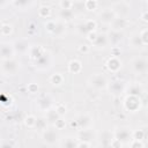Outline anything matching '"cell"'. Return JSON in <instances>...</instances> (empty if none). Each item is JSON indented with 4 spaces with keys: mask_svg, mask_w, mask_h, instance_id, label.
<instances>
[{
    "mask_svg": "<svg viewBox=\"0 0 148 148\" xmlns=\"http://www.w3.org/2000/svg\"><path fill=\"white\" fill-rule=\"evenodd\" d=\"M124 38V34L121 31H110L109 36H108V40H109V44L113 45V46H117Z\"/></svg>",
    "mask_w": 148,
    "mask_h": 148,
    "instance_id": "19",
    "label": "cell"
},
{
    "mask_svg": "<svg viewBox=\"0 0 148 148\" xmlns=\"http://www.w3.org/2000/svg\"><path fill=\"white\" fill-rule=\"evenodd\" d=\"M28 91L30 94H36L38 91V86L36 83H29L28 84Z\"/></svg>",
    "mask_w": 148,
    "mask_h": 148,
    "instance_id": "44",
    "label": "cell"
},
{
    "mask_svg": "<svg viewBox=\"0 0 148 148\" xmlns=\"http://www.w3.org/2000/svg\"><path fill=\"white\" fill-rule=\"evenodd\" d=\"M77 143H79L77 139L68 136V138H66V139L62 140L61 148H77Z\"/></svg>",
    "mask_w": 148,
    "mask_h": 148,
    "instance_id": "28",
    "label": "cell"
},
{
    "mask_svg": "<svg viewBox=\"0 0 148 148\" xmlns=\"http://www.w3.org/2000/svg\"><path fill=\"white\" fill-rule=\"evenodd\" d=\"M140 97L138 96H127L125 98V108L130 112H135L140 109Z\"/></svg>",
    "mask_w": 148,
    "mask_h": 148,
    "instance_id": "10",
    "label": "cell"
},
{
    "mask_svg": "<svg viewBox=\"0 0 148 148\" xmlns=\"http://www.w3.org/2000/svg\"><path fill=\"white\" fill-rule=\"evenodd\" d=\"M113 139H116L117 141H119L121 145L123 143H127L132 140V132L127 128V127H117L113 131Z\"/></svg>",
    "mask_w": 148,
    "mask_h": 148,
    "instance_id": "3",
    "label": "cell"
},
{
    "mask_svg": "<svg viewBox=\"0 0 148 148\" xmlns=\"http://www.w3.org/2000/svg\"><path fill=\"white\" fill-rule=\"evenodd\" d=\"M54 110L57 111V113L59 114V117H62V116L67 112V108H66V105H65L64 103H59V104H57L56 108H54Z\"/></svg>",
    "mask_w": 148,
    "mask_h": 148,
    "instance_id": "40",
    "label": "cell"
},
{
    "mask_svg": "<svg viewBox=\"0 0 148 148\" xmlns=\"http://www.w3.org/2000/svg\"><path fill=\"white\" fill-rule=\"evenodd\" d=\"M116 17H117V14L112 8H104L98 13V18L103 24L110 25Z\"/></svg>",
    "mask_w": 148,
    "mask_h": 148,
    "instance_id": "7",
    "label": "cell"
},
{
    "mask_svg": "<svg viewBox=\"0 0 148 148\" xmlns=\"http://www.w3.org/2000/svg\"><path fill=\"white\" fill-rule=\"evenodd\" d=\"M45 119H46V121L47 123H51L52 125L56 123V120H58L59 118H61V117H59V114L57 113V111L52 108V109H50V110H47L46 112H45V117H44Z\"/></svg>",
    "mask_w": 148,
    "mask_h": 148,
    "instance_id": "27",
    "label": "cell"
},
{
    "mask_svg": "<svg viewBox=\"0 0 148 148\" xmlns=\"http://www.w3.org/2000/svg\"><path fill=\"white\" fill-rule=\"evenodd\" d=\"M75 16V13L73 9H59V13H58V17H59V21L66 23L68 21H72Z\"/></svg>",
    "mask_w": 148,
    "mask_h": 148,
    "instance_id": "18",
    "label": "cell"
},
{
    "mask_svg": "<svg viewBox=\"0 0 148 148\" xmlns=\"http://www.w3.org/2000/svg\"><path fill=\"white\" fill-rule=\"evenodd\" d=\"M59 138H60V135H59L58 131L54 127L46 128V130H44L42 132V140L46 145H50V146L51 145H56L59 141Z\"/></svg>",
    "mask_w": 148,
    "mask_h": 148,
    "instance_id": "4",
    "label": "cell"
},
{
    "mask_svg": "<svg viewBox=\"0 0 148 148\" xmlns=\"http://www.w3.org/2000/svg\"><path fill=\"white\" fill-rule=\"evenodd\" d=\"M109 88H110L111 94L117 95V94H120V92H123L125 90V84H124V82L114 81V82H111V84H110Z\"/></svg>",
    "mask_w": 148,
    "mask_h": 148,
    "instance_id": "26",
    "label": "cell"
},
{
    "mask_svg": "<svg viewBox=\"0 0 148 148\" xmlns=\"http://www.w3.org/2000/svg\"><path fill=\"white\" fill-rule=\"evenodd\" d=\"M112 140H113V135L111 132L109 131L103 132V134L101 135V148H112L111 147Z\"/></svg>",
    "mask_w": 148,
    "mask_h": 148,
    "instance_id": "21",
    "label": "cell"
},
{
    "mask_svg": "<svg viewBox=\"0 0 148 148\" xmlns=\"http://www.w3.org/2000/svg\"><path fill=\"white\" fill-rule=\"evenodd\" d=\"M94 132H92V128H88V130H79V133H77V139L81 140V141H87V142H90L92 139H94Z\"/></svg>",
    "mask_w": 148,
    "mask_h": 148,
    "instance_id": "22",
    "label": "cell"
},
{
    "mask_svg": "<svg viewBox=\"0 0 148 148\" xmlns=\"http://www.w3.org/2000/svg\"><path fill=\"white\" fill-rule=\"evenodd\" d=\"M35 66L38 68V69H45V68H49L50 67V64H51V57L49 54V52L45 50V52L34 61Z\"/></svg>",
    "mask_w": 148,
    "mask_h": 148,
    "instance_id": "13",
    "label": "cell"
},
{
    "mask_svg": "<svg viewBox=\"0 0 148 148\" xmlns=\"http://www.w3.org/2000/svg\"><path fill=\"white\" fill-rule=\"evenodd\" d=\"M64 75L61 74V73H53V74H51V76H50V82L53 84V86H61L62 83H64Z\"/></svg>",
    "mask_w": 148,
    "mask_h": 148,
    "instance_id": "29",
    "label": "cell"
},
{
    "mask_svg": "<svg viewBox=\"0 0 148 148\" xmlns=\"http://www.w3.org/2000/svg\"><path fill=\"white\" fill-rule=\"evenodd\" d=\"M147 35H148V30H147V28L142 29V30L139 32V37H140V39H141L143 46H146V45L148 44V37H147Z\"/></svg>",
    "mask_w": 148,
    "mask_h": 148,
    "instance_id": "39",
    "label": "cell"
},
{
    "mask_svg": "<svg viewBox=\"0 0 148 148\" xmlns=\"http://www.w3.org/2000/svg\"><path fill=\"white\" fill-rule=\"evenodd\" d=\"M130 45L132 46V47H140V46H143L142 45V42H141V39H140V37H139V34H134V35H132V37L130 38Z\"/></svg>",
    "mask_w": 148,
    "mask_h": 148,
    "instance_id": "31",
    "label": "cell"
},
{
    "mask_svg": "<svg viewBox=\"0 0 148 148\" xmlns=\"http://www.w3.org/2000/svg\"><path fill=\"white\" fill-rule=\"evenodd\" d=\"M45 52V50L43 49V47H40V46H30V50H29V52H28V54H29V57L35 61L36 59H38L43 53Z\"/></svg>",
    "mask_w": 148,
    "mask_h": 148,
    "instance_id": "25",
    "label": "cell"
},
{
    "mask_svg": "<svg viewBox=\"0 0 148 148\" xmlns=\"http://www.w3.org/2000/svg\"><path fill=\"white\" fill-rule=\"evenodd\" d=\"M0 148H13V146L9 145V143H5V145H2Z\"/></svg>",
    "mask_w": 148,
    "mask_h": 148,
    "instance_id": "49",
    "label": "cell"
},
{
    "mask_svg": "<svg viewBox=\"0 0 148 148\" xmlns=\"http://www.w3.org/2000/svg\"><path fill=\"white\" fill-rule=\"evenodd\" d=\"M12 5L15 6V7L18 8V9H23V8H25V7H30V6H32L34 2H31V1H27V0H18V1H13Z\"/></svg>",
    "mask_w": 148,
    "mask_h": 148,
    "instance_id": "32",
    "label": "cell"
},
{
    "mask_svg": "<svg viewBox=\"0 0 148 148\" xmlns=\"http://www.w3.org/2000/svg\"><path fill=\"white\" fill-rule=\"evenodd\" d=\"M36 120L37 118L34 116V114H28L25 118H24V125L29 128H35V124H36Z\"/></svg>",
    "mask_w": 148,
    "mask_h": 148,
    "instance_id": "34",
    "label": "cell"
},
{
    "mask_svg": "<svg viewBox=\"0 0 148 148\" xmlns=\"http://www.w3.org/2000/svg\"><path fill=\"white\" fill-rule=\"evenodd\" d=\"M56 20H47L45 23H44V28H45V30L51 35L52 32H53V30H54V28H56Z\"/></svg>",
    "mask_w": 148,
    "mask_h": 148,
    "instance_id": "38",
    "label": "cell"
},
{
    "mask_svg": "<svg viewBox=\"0 0 148 148\" xmlns=\"http://www.w3.org/2000/svg\"><path fill=\"white\" fill-rule=\"evenodd\" d=\"M14 54H15V51L13 49V44H10V43L0 44V59L2 61L14 58Z\"/></svg>",
    "mask_w": 148,
    "mask_h": 148,
    "instance_id": "9",
    "label": "cell"
},
{
    "mask_svg": "<svg viewBox=\"0 0 148 148\" xmlns=\"http://www.w3.org/2000/svg\"><path fill=\"white\" fill-rule=\"evenodd\" d=\"M111 8L116 12L117 16L125 17V15L130 12V3L126 1H119V2H114Z\"/></svg>",
    "mask_w": 148,
    "mask_h": 148,
    "instance_id": "12",
    "label": "cell"
},
{
    "mask_svg": "<svg viewBox=\"0 0 148 148\" xmlns=\"http://www.w3.org/2000/svg\"><path fill=\"white\" fill-rule=\"evenodd\" d=\"M21 68V64L15 58L3 60L1 62V71L5 75H15Z\"/></svg>",
    "mask_w": 148,
    "mask_h": 148,
    "instance_id": "1",
    "label": "cell"
},
{
    "mask_svg": "<svg viewBox=\"0 0 148 148\" xmlns=\"http://www.w3.org/2000/svg\"><path fill=\"white\" fill-rule=\"evenodd\" d=\"M80 51L81 52H88L89 51V46L88 45H81L80 46Z\"/></svg>",
    "mask_w": 148,
    "mask_h": 148,
    "instance_id": "48",
    "label": "cell"
},
{
    "mask_svg": "<svg viewBox=\"0 0 148 148\" xmlns=\"http://www.w3.org/2000/svg\"><path fill=\"white\" fill-rule=\"evenodd\" d=\"M60 9H73V1H67V0H61L58 2Z\"/></svg>",
    "mask_w": 148,
    "mask_h": 148,
    "instance_id": "41",
    "label": "cell"
},
{
    "mask_svg": "<svg viewBox=\"0 0 148 148\" xmlns=\"http://www.w3.org/2000/svg\"><path fill=\"white\" fill-rule=\"evenodd\" d=\"M97 6H98V2L95 0H87L83 2V7L88 12H94L97 8Z\"/></svg>",
    "mask_w": 148,
    "mask_h": 148,
    "instance_id": "33",
    "label": "cell"
},
{
    "mask_svg": "<svg viewBox=\"0 0 148 148\" xmlns=\"http://www.w3.org/2000/svg\"><path fill=\"white\" fill-rule=\"evenodd\" d=\"M82 71V62L77 59H74V60H71L69 64H68V72L72 73V74H77Z\"/></svg>",
    "mask_w": 148,
    "mask_h": 148,
    "instance_id": "24",
    "label": "cell"
},
{
    "mask_svg": "<svg viewBox=\"0 0 148 148\" xmlns=\"http://www.w3.org/2000/svg\"><path fill=\"white\" fill-rule=\"evenodd\" d=\"M96 36H97V34H96L95 31H92V32H90V34H88V35H87V38H88V40H90V42L92 43V42L95 40Z\"/></svg>",
    "mask_w": 148,
    "mask_h": 148,
    "instance_id": "46",
    "label": "cell"
},
{
    "mask_svg": "<svg viewBox=\"0 0 148 148\" xmlns=\"http://www.w3.org/2000/svg\"><path fill=\"white\" fill-rule=\"evenodd\" d=\"M142 92H143V87H142L140 83H138V82L131 83V84L128 86V88H127V94H128V96H138V97H139Z\"/></svg>",
    "mask_w": 148,
    "mask_h": 148,
    "instance_id": "20",
    "label": "cell"
},
{
    "mask_svg": "<svg viewBox=\"0 0 148 148\" xmlns=\"http://www.w3.org/2000/svg\"><path fill=\"white\" fill-rule=\"evenodd\" d=\"M89 82V86H91L94 89L96 90H103V89H106L108 86H109V82H108V79L101 74V73H96L94 75H91L88 80Z\"/></svg>",
    "mask_w": 148,
    "mask_h": 148,
    "instance_id": "2",
    "label": "cell"
},
{
    "mask_svg": "<svg viewBox=\"0 0 148 148\" xmlns=\"http://www.w3.org/2000/svg\"><path fill=\"white\" fill-rule=\"evenodd\" d=\"M146 136V132L145 130H136L132 133V140H138V141H142Z\"/></svg>",
    "mask_w": 148,
    "mask_h": 148,
    "instance_id": "37",
    "label": "cell"
},
{
    "mask_svg": "<svg viewBox=\"0 0 148 148\" xmlns=\"http://www.w3.org/2000/svg\"><path fill=\"white\" fill-rule=\"evenodd\" d=\"M92 46L97 50H102V49H105L108 45H109V40H108V36L105 34H97L95 40L91 43Z\"/></svg>",
    "mask_w": 148,
    "mask_h": 148,
    "instance_id": "16",
    "label": "cell"
},
{
    "mask_svg": "<svg viewBox=\"0 0 148 148\" xmlns=\"http://www.w3.org/2000/svg\"><path fill=\"white\" fill-rule=\"evenodd\" d=\"M65 34H66V23L57 20L56 28H54V30H53V32L51 35L54 36V37H62Z\"/></svg>",
    "mask_w": 148,
    "mask_h": 148,
    "instance_id": "23",
    "label": "cell"
},
{
    "mask_svg": "<svg viewBox=\"0 0 148 148\" xmlns=\"http://www.w3.org/2000/svg\"><path fill=\"white\" fill-rule=\"evenodd\" d=\"M38 16L43 18H49L51 16V8L49 6H40L38 8Z\"/></svg>",
    "mask_w": 148,
    "mask_h": 148,
    "instance_id": "30",
    "label": "cell"
},
{
    "mask_svg": "<svg viewBox=\"0 0 148 148\" xmlns=\"http://www.w3.org/2000/svg\"><path fill=\"white\" fill-rule=\"evenodd\" d=\"M65 126H66V123H65V120H64V119H61V118H59L58 120H56V123L53 124V127H54L57 131L65 128Z\"/></svg>",
    "mask_w": 148,
    "mask_h": 148,
    "instance_id": "42",
    "label": "cell"
},
{
    "mask_svg": "<svg viewBox=\"0 0 148 148\" xmlns=\"http://www.w3.org/2000/svg\"><path fill=\"white\" fill-rule=\"evenodd\" d=\"M52 105H53V101L49 96H44V97H42V98H39L37 101V108L40 111H45L46 112L47 110L52 109Z\"/></svg>",
    "mask_w": 148,
    "mask_h": 148,
    "instance_id": "17",
    "label": "cell"
},
{
    "mask_svg": "<svg viewBox=\"0 0 148 148\" xmlns=\"http://www.w3.org/2000/svg\"><path fill=\"white\" fill-rule=\"evenodd\" d=\"M131 66H132V69H133L134 73H136V74H145L147 72V68H148V62H147L146 58L138 57V58H134L132 60Z\"/></svg>",
    "mask_w": 148,
    "mask_h": 148,
    "instance_id": "6",
    "label": "cell"
},
{
    "mask_svg": "<svg viewBox=\"0 0 148 148\" xmlns=\"http://www.w3.org/2000/svg\"><path fill=\"white\" fill-rule=\"evenodd\" d=\"M77 148H90V142L80 141V142L77 143Z\"/></svg>",
    "mask_w": 148,
    "mask_h": 148,
    "instance_id": "45",
    "label": "cell"
},
{
    "mask_svg": "<svg viewBox=\"0 0 148 148\" xmlns=\"http://www.w3.org/2000/svg\"><path fill=\"white\" fill-rule=\"evenodd\" d=\"M96 27H97L96 21L89 18V20H86V21H83L82 23H80V24L77 25L76 29H77V32H79V34H81V35H86V36H87L88 34L95 31Z\"/></svg>",
    "mask_w": 148,
    "mask_h": 148,
    "instance_id": "8",
    "label": "cell"
},
{
    "mask_svg": "<svg viewBox=\"0 0 148 148\" xmlns=\"http://www.w3.org/2000/svg\"><path fill=\"white\" fill-rule=\"evenodd\" d=\"M106 68L111 72V73H117L120 68H121V66H123V62H121V60L118 58V57H110L109 59H108V61H106Z\"/></svg>",
    "mask_w": 148,
    "mask_h": 148,
    "instance_id": "15",
    "label": "cell"
},
{
    "mask_svg": "<svg viewBox=\"0 0 148 148\" xmlns=\"http://www.w3.org/2000/svg\"><path fill=\"white\" fill-rule=\"evenodd\" d=\"M13 49L15 51V53L18 54H27L30 50V44L27 39H20L13 43Z\"/></svg>",
    "mask_w": 148,
    "mask_h": 148,
    "instance_id": "11",
    "label": "cell"
},
{
    "mask_svg": "<svg viewBox=\"0 0 148 148\" xmlns=\"http://www.w3.org/2000/svg\"><path fill=\"white\" fill-rule=\"evenodd\" d=\"M1 27H2V23L0 22V36H1Z\"/></svg>",
    "mask_w": 148,
    "mask_h": 148,
    "instance_id": "50",
    "label": "cell"
},
{
    "mask_svg": "<svg viewBox=\"0 0 148 148\" xmlns=\"http://www.w3.org/2000/svg\"><path fill=\"white\" fill-rule=\"evenodd\" d=\"M35 128H37V130H39L42 132L44 130H46L47 128V121H46V119L45 118H37L36 124H35Z\"/></svg>",
    "mask_w": 148,
    "mask_h": 148,
    "instance_id": "35",
    "label": "cell"
},
{
    "mask_svg": "<svg viewBox=\"0 0 148 148\" xmlns=\"http://www.w3.org/2000/svg\"><path fill=\"white\" fill-rule=\"evenodd\" d=\"M130 148H143V143H142V141H138V140H131Z\"/></svg>",
    "mask_w": 148,
    "mask_h": 148,
    "instance_id": "43",
    "label": "cell"
},
{
    "mask_svg": "<svg viewBox=\"0 0 148 148\" xmlns=\"http://www.w3.org/2000/svg\"><path fill=\"white\" fill-rule=\"evenodd\" d=\"M128 24V20L126 17H121V16H117L112 23L110 24L111 27V31H123Z\"/></svg>",
    "mask_w": 148,
    "mask_h": 148,
    "instance_id": "14",
    "label": "cell"
},
{
    "mask_svg": "<svg viewBox=\"0 0 148 148\" xmlns=\"http://www.w3.org/2000/svg\"><path fill=\"white\" fill-rule=\"evenodd\" d=\"M13 34V25L9 23H2L1 27V36H9Z\"/></svg>",
    "mask_w": 148,
    "mask_h": 148,
    "instance_id": "36",
    "label": "cell"
},
{
    "mask_svg": "<svg viewBox=\"0 0 148 148\" xmlns=\"http://www.w3.org/2000/svg\"><path fill=\"white\" fill-rule=\"evenodd\" d=\"M141 20H142L143 22H147V21H148V12H147V10H145V12L141 14Z\"/></svg>",
    "mask_w": 148,
    "mask_h": 148,
    "instance_id": "47",
    "label": "cell"
},
{
    "mask_svg": "<svg viewBox=\"0 0 148 148\" xmlns=\"http://www.w3.org/2000/svg\"><path fill=\"white\" fill-rule=\"evenodd\" d=\"M75 124H76V128L77 130H88V128L92 127L94 118L89 113H83V114H80L75 119Z\"/></svg>",
    "mask_w": 148,
    "mask_h": 148,
    "instance_id": "5",
    "label": "cell"
}]
</instances>
